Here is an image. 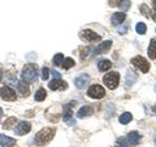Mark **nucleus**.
<instances>
[{"instance_id": "obj_18", "label": "nucleus", "mask_w": 156, "mask_h": 147, "mask_svg": "<svg viewBox=\"0 0 156 147\" xmlns=\"http://www.w3.org/2000/svg\"><path fill=\"white\" fill-rule=\"evenodd\" d=\"M74 107V102H72L69 103L66 107H65V109H64V116H62V119H64L65 122H69L72 120V108Z\"/></svg>"}, {"instance_id": "obj_16", "label": "nucleus", "mask_w": 156, "mask_h": 147, "mask_svg": "<svg viewBox=\"0 0 156 147\" xmlns=\"http://www.w3.org/2000/svg\"><path fill=\"white\" fill-rule=\"evenodd\" d=\"M140 134L138 133V131H130V133L128 134V142L131 145V146H136L140 142Z\"/></svg>"}, {"instance_id": "obj_34", "label": "nucleus", "mask_w": 156, "mask_h": 147, "mask_svg": "<svg viewBox=\"0 0 156 147\" xmlns=\"http://www.w3.org/2000/svg\"><path fill=\"white\" fill-rule=\"evenodd\" d=\"M53 77H55L56 80H58V78H61V74L58 72H53Z\"/></svg>"}, {"instance_id": "obj_10", "label": "nucleus", "mask_w": 156, "mask_h": 147, "mask_svg": "<svg viewBox=\"0 0 156 147\" xmlns=\"http://www.w3.org/2000/svg\"><path fill=\"white\" fill-rule=\"evenodd\" d=\"M89 82H90V76L89 74H81V76H78L76 80H74V83H76V86H77V89H85V87L89 85Z\"/></svg>"}, {"instance_id": "obj_3", "label": "nucleus", "mask_w": 156, "mask_h": 147, "mask_svg": "<svg viewBox=\"0 0 156 147\" xmlns=\"http://www.w3.org/2000/svg\"><path fill=\"white\" fill-rule=\"evenodd\" d=\"M103 82L105 83V86L108 87L109 90L117 89V86H119V82H120V73H117V72L107 73V74L103 77Z\"/></svg>"}, {"instance_id": "obj_11", "label": "nucleus", "mask_w": 156, "mask_h": 147, "mask_svg": "<svg viewBox=\"0 0 156 147\" xmlns=\"http://www.w3.org/2000/svg\"><path fill=\"white\" fill-rule=\"evenodd\" d=\"M111 47H112V41H104V42H101L100 45L95 48L94 55H100V53H105V52H108Z\"/></svg>"}, {"instance_id": "obj_27", "label": "nucleus", "mask_w": 156, "mask_h": 147, "mask_svg": "<svg viewBox=\"0 0 156 147\" xmlns=\"http://www.w3.org/2000/svg\"><path fill=\"white\" fill-rule=\"evenodd\" d=\"M116 147H130V143H129L128 141H126V138L121 137V138L117 139V142H116Z\"/></svg>"}, {"instance_id": "obj_36", "label": "nucleus", "mask_w": 156, "mask_h": 147, "mask_svg": "<svg viewBox=\"0 0 156 147\" xmlns=\"http://www.w3.org/2000/svg\"><path fill=\"white\" fill-rule=\"evenodd\" d=\"M152 4H154V11L156 12V0H154V3H152Z\"/></svg>"}, {"instance_id": "obj_21", "label": "nucleus", "mask_w": 156, "mask_h": 147, "mask_svg": "<svg viewBox=\"0 0 156 147\" xmlns=\"http://www.w3.org/2000/svg\"><path fill=\"white\" fill-rule=\"evenodd\" d=\"M62 68H64L65 70H68V69H70V68H73L76 65V63H74V60H73L72 57H66V59H64V61H62Z\"/></svg>"}, {"instance_id": "obj_25", "label": "nucleus", "mask_w": 156, "mask_h": 147, "mask_svg": "<svg viewBox=\"0 0 156 147\" xmlns=\"http://www.w3.org/2000/svg\"><path fill=\"white\" fill-rule=\"evenodd\" d=\"M62 61H64V56H62V53H56V55L53 56L52 64L55 66H60L62 64Z\"/></svg>"}, {"instance_id": "obj_5", "label": "nucleus", "mask_w": 156, "mask_h": 147, "mask_svg": "<svg viewBox=\"0 0 156 147\" xmlns=\"http://www.w3.org/2000/svg\"><path fill=\"white\" fill-rule=\"evenodd\" d=\"M105 95V90L99 85H94L87 90V96L92 98V99H101Z\"/></svg>"}, {"instance_id": "obj_30", "label": "nucleus", "mask_w": 156, "mask_h": 147, "mask_svg": "<svg viewBox=\"0 0 156 147\" xmlns=\"http://www.w3.org/2000/svg\"><path fill=\"white\" fill-rule=\"evenodd\" d=\"M50 77V69H48L47 66H44L42 69V80L43 81H47V78Z\"/></svg>"}, {"instance_id": "obj_6", "label": "nucleus", "mask_w": 156, "mask_h": 147, "mask_svg": "<svg viewBox=\"0 0 156 147\" xmlns=\"http://www.w3.org/2000/svg\"><path fill=\"white\" fill-rule=\"evenodd\" d=\"M0 98H2L3 100H5V102H14L17 99L16 92H14L11 87H8V86L0 87Z\"/></svg>"}, {"instance_id": "obj_1", "label": "nucleus", "mask_w": 156, "mask_h": 147, "mask_svg": "<svg viewBox=\"0 0 156 147\" xmlns=\"http://www.w3.org/2000/svg\"><path fill=\"white\" fill-rule=\"evenodd\" d=\"M53 135H55V129L53 128H43L42 130H39L35 134V138H34V142H35L37 146H46L48 142H51Z\"/></svg>"}, {"instance_id": "obj_37", "label": "nucleus", "mask_w": 156, "mask_h": 147, "mask_svg": "<svg viewBox=\"0 0 156 147\" xmlns=\"http://www.w3.org/2000/svg\"><path fill=\"white\" fill-rule=\"evenodd\" d=\"M2 78H3V72H2V69H0V81H2Z\"/></svg>"}, {"instance_id": "obj_2", "label": "nucleus", "mask_w": 156, "mask_h": 147, "mask_svg": "<svg viewBox=\"0 0 156 147\" xmlns=\"http://www.w3.org/2000/svg\"><path fill=\"white\" fill-rule=\"evenodd\" d=\"M38 66L35 64H26L21 72V78L25 82H33L37 78Z\"/></svg>"}, {"instance_id": "obj_13", "label": "nucleus", "mask_w": 156, "mask_h": 147, "mask_svg": "<svg viewBox=\"0 0 156 147\" xmlns=\"http://www.w3.org/2000/svg\"><path fill=\"white\" fill-rule=\"evenodd\" d=\"M0 146L2 147H13V146H16V139H13L8 135L0 134Z\"/></svg>"}, {"instance_id": "obj_19", "label": "nucleus", "mask_w": 156, "mask_h": 147, "mask_svg": "<svg viewBox=\"0 0 156 147\" xmlns=\"http://www.w3.org/2000/svg\"><path fill=\"white\" fill-rule=\"evenodd\" d=\"M111 66H112V63H111L109 60H101V61H99V64H98V68H99L100 72H107V70H109Z\"/></svg>"}, {"instance_id": "obj_39", "label": "nucleus", "mask_w": 156, "mask_h": 147, "mask_svg": "<svg viewBox=\"0 0 156 147\" xmlns=\"http://www.w3.org/2000/svg\"><path fill=\"white\" fill-rule=\"evenodd\" d=\"M152 109H154V112H156V106L154 107V108H152Z\"/></svg>"}, {"instance_id": "obj_40", "label": "nucleus", "mask_w": 156, "mask_h": 147, "mask_svg": "<svg viewBox=\"0 0 156 147\" xmlns=\"http://www.w3.org/2000/svg\"><path fill=\"white\" fill-rule=\"evenodd\" d=\"M155 146H156V137H155Z\"/></svg>"}, {"instance_id": "obj_28", "label": "nucleus", "mask_w": 156, "mask_h": 147, "mask_svg": "<svg viewBox=\"0 0 156 147\" xmlns=\"http://www.w3.org/2000/svg\"><path fill=\"white\" fill-rule=\"evenodd\" d=\"M135 30H136V33L138 34H146V30H147V26L144 25L143 22H139V23H136V26H135Z\"/></svg>"}, {"instance_id": "obj_20", "label": "nucleus", "mask_w": 156, "mask_h": 147, "mask_svg": "<svg viewBox=\"0 0 156 147\" xmlns=\"http://www.w3.org/2000/svg\"><path fill=\"white\" fill-rule=\"evenodd\" d=\"M120 124H122V125H125V124H128V122H130L131 120H133V115L130 113V112H125V113H122L120 116Z\"/></svg>"}, {"instance_id": "obj_35", "label": "nucleus", "mask_w": 156, "mask_h": 147, "mask_svg": "<svg viewBox=\"0 0 156 147\" xmlns=\"http://www.w3.org/2000/svg\"><path fill=\"white\" fill-rule=\"evenodd\" d=\"M151 17H152V18H154V21L156 22V12H155V11H154V13H152V14H151Z\"/></svg>"}, {"instance_id": "obj_32", "label": "nucleus", "mask_w": 156, "mask_h": 147, "mask_svg": "<svg viewBox=\"0 0 156 147\" xmlns=\"http://www.w3.org/2000/svg\"><path fill=\"white\" fill-rule=\"evenodd\" d=\"M82 51H83V52H81V57H82V59H85V57H86V53H87V51H90V48H89V47H86V48H83Z\"/></svg>"}, {"instance_id": "obj_15", "label": "nucleus", "mask_w": 156, "mask_h": 147, "mask_svg": "<svg viewBox=\"0 0 156 147\" xmlns=\"http://www.w3.org/2000/svg\"><path fill=\"white\" fill-rule=\"evenodd\" d=\"M92 112H94V109H92L91 106H83L82 108L78 109L77 116H78V119H83V117H87V116L92 115Z\"/></svg>"}, {"instance_id": "obj_8", "label": "nucleus", "mask_w": 156, "mask_h": 147, "mask_svg": "<svg viewBox=\"0 0 156 147\" xmlns=\"http://www.w3.org/2000/svg\"><path fill=\"white\" fill-rule=\"evenodd\" d=\"M48 87H50L51 90H53V91H56V90L62 91V90H65L68 87V83L65 81H62L61 78H58V80H56V78H55L53 81H51L50 83H48Z\"/></svg>"}, {"instance_id": "obj_9", "label": "nucleus", "mask_w": 156, "mask_h": 147, "mask_svg": "<svg viewBox=\"0 0 156 147\" xmlns=\"http://www.w3.org/2000/svg\"><path fill=\"white\" fill-rule=\"evenodd\" d=\"M82 38L87 42H98V41L101 39V37L99 35V34H96L95 31L90 30V29H86V30L82 31Z\"/></svg>"}, {"instance_id": "obj_23", "label": "nucleus", "mask_w": 156, "mask_h": 147, "mask_svg": "<svg viewBox=\"0 0 156 147\" xmlns=\"http://www.w3.org/2000/svg\"><path fill=\"white\" fill-rule=\"evenodd\" d=\"M46 96H47V92H46V90L44 89H39L37 92H35V100L37 102H43L46 99Z\"/></svg>"}, {"instance_id": "obj_24", "label": "nucleus", "mask_w": 156, "mask_h": 147, "mask_svg": "<svg viewBox=\"0 0 156 147\" xmlns=\"http://www.w3.org/2000/svg\"><path fill=\"white\" fill-rule=\"evenodd\" d=\"M135 80H136V74L134 72H129L128 74H126V86H131L133 83L135 82Z\"/></svg>"}, {"instance_id": "obj_41", "label": "nucleus", "mask_w": 156, "mask_h": 147, "mask_svg": "<svg viewBox=\"0 0 156 147\" xmlns=\"http://www.w3.org/2000/svg\"><path fill=\"white\" fill-rule=\"evenodd\" d=\"M155 91H156V85H155Z\"/></svg>"}, {"instance_id": "obj_12", "label": "nucleus", "mask_w": 156, "mask_h": 147, "mask_svg": "<svg viewBox=\"0 0 156 147\" xmlns=\"http://www.w3.org/2000/svg\"><path fill=\"white\" fill-rule=\"evenodd\" d=\"M126 20V14L125 12H117V13H113L112 14V17H111V22H112V25H121L124 21Z\"/></svg>"}, {"instance_id": "obj_31", "label": "nucleus", "mask_w": 156, "mask_h": 147, "mask_svg": "<svg viewBox=\"0 0 156 147\" xmlns=\"http://www.w3.org/2000/svg\"><path fill=\"white\" fill-rule=\"evenodd\" d=\"M121 0H109V7H119Z\"/></svg>"}, {"instance_id": "obj_22", "label": "nucleus", "mask_w": 156, "mask_h": 147, "mask_svg": "<svg viewBox=\"0 0 156 147\" xmlns=\"http://www.w3.org/2000/svg\"><path fill=\"white\" fill-rule=\"evenodd\" d=\"M16 122H17L16 117H9V119H7L5 121H4L3 128H4V129H12V126L16 125Z\"/></svg>"}, {"instance_id": "obj_26", "label": "nucleus", "mask_w": 156, "mask_h": 147, "mask_svg": "<svg viewBox=\"0 0 156 147\" xmlns=\"http://www.w3.org/2000/svg\"><path fill=\"white\" fill-rule=\"evenodd\" d=\"M130 5H131L130 0H121L120 4H119V8L121 9V11H128V9L130 8Z\"/></svg>"}, {"instance_id": "obj_42", "label": "nucleus", "mask_w": 156, "mask_h": 147, "mask_svg": "<svg viewBox=\"0 0 156 147\" xmlns=\"http://www.w3.org/2000/svg\"><path fill=\"white\" fill-rule=\"evenodd\" d=\"M155 31H156V30H155Z\"/></svg>"}, {"instance_id": "obj_7", "label": "nucleus", "mask_w": 156, "mask_h": 147, "mask_svg": "<svg viewBox=\"0 0 156 147\" xmlns=\"http://www.w3.org/2000/svg\"><path fill=\"white\" fill-rule=\"evenodd\" d=\"M30 130H31V124L27 121H21L16 128H14V131H16L17 135H23V134L29 133Z\"/></svg>"}, {"instance_id": "obj_14", "label": "nucleus", "mask_w": 156, "mask_h": 147, "mask_svg": "<svg viewBox=\"0 0 156 147\" xmlns=\"http://www.w3.org/2000/svg\"><path fill=\"white\" fill-rule=\"evenodd\" d=\"M17 90L22 96H29L30 95V89H29V86H27V82H25V81L17 82Z\"/></svg>"}, {"instance_id": "obj_17", "label": "nucleus", "mask_w": 156, "mask_h": 147, "mask_svg": "<svg viewBox=\"0 0 156 147\" xmlns=\"http://www.w3.org/2000/svg\"><path fill=\"white\" fill-rule=\"evenodd\" d=\"M148 57L151 60L156 59V38H152L150 41V46H148Z\"/></svg>"}, {"instance_id": "obj_4", "label": "nucleus", "mask_w": 156, "mask_h": 147, "mask_svg": "<svg viewBox=\"0 0 156 147\" xmlns=\"http://www.w3.org/2000/svg\"><path fill=\"white\" fill-rule=\"evenodd\" d=\"M131 64H133L135 68L142 72V73H147L148 69H150V63L146 60L143 56H135L131 59Z\"/></svg>"}, {"instance_id": "obj_38", "label": "nucleus", "mask_w": 156, "mask_h": 147, "mask_svg": "<svg viewBox=\"0 0 156 147\" xmlns=\"http://www.w3.org/2000/svg\"><path fill=\"white\" fill-rule=\"evenodd\" d=\"M2 116H3V109L0 108V117H2Z\"/></svg>"}, {"instance_id": "obj_29", "label": "nucleus", "mask_w": 156, "mask_h": 147, "mask_svg": "<svg viewBox=\"0 0 156 147\" xmlns=\"http://www.w3.org/2000/svg\"><path fill=\"white\" fill-rule=\"evenodd\" d=\"M140 13H142L144 17H147V18H150V17H151L150 8H148L147 4H142V5H140Z\"/></svg>"}, {"instance_id": "obj_33", "label": "nucleus", "mask_w": 156, "mask_h": 147, "mask_svg": "<svg viewBox=\"0 0 156 147\" xmlns=\"http://www.w3.org/2000/svg\"><path fill=\"white\" fill-rule=\"evenodd\" d=\"M126 31H128V26H122V27L119 29V33H120V34H125Z\"/></svg>"}]
</instances>
